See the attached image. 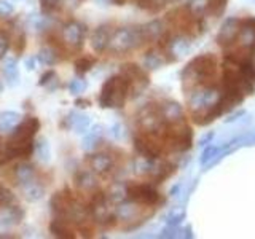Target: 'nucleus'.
I'll return each instance as SVG.
<instances>
[{"label":"nucleus","instance_id":"obj_1","mask_svg":"<svg viewBox=\"0 0 255 239\" xmlns=\"http://www.w3.org/2000/svg\"><path fill=\"white\" fill-rule=\"evenodd\" d=\"M128 90H129V82L126 78L123 77L109 78L102 86V93L99 98L101 106L107 109L122 107L126 101Z\"/></svg>","mask_w":255,"mask_h":239},{"label":"nucleus","instance_id":"obj_2","mask_svg":"<svg viewBox=\"0 0 255 239\" xmlns=\"http://www.w3.org/2000/svg\"><path fill=\"white\" fill-rule=\"evenodd\" d=\"M38 126H40V123L37 118H29L26 121H22L18 127H16V132L11 139L13 148L29 145L30 139L34 137V134L38 131Z\"/></svg>","mask_w":255,"mask_h":239},{"label":"nucleus","instance_id":"obj_3","mask_svg":"<svg viewBox=\"0 0 255 239\" xmlns=\"http://www.w3.org/2000/svg\"><path fill=\"white\" fill-rule=\"evenodd\" d=\"M128 195L134 203L140 204H155L158 201V193L148 185H132L128 190Z\"/></svg>","mask_w":255,"mask_h":239},{"label":"nucleus","instance_id":"obj_4","mask_svg":"<svg viewBox=\"0 0 255 239\" xmlns=\"http://www.w3.org/2000/svg\"><path fill=\"white\" fill-rule=\"evenodd\" d=\"M137 40L139 38H137V35H135L134 30L123 29L114 37V40H112V45H114V50H117V51H128L129 48L135 46Z\"/></svg>","mask_w":255,"mask_h":239},{"label":"nucleus","instance_id":"obj_5","mask_svg":"<svg viewBox=\"0 0 255 239\" xmlns=\"http://www.w3.org/2000/svg\"><path fill=\"white\" fill-rule=\"evenodd\" d=\"M83 34H85V29H83V26H80L78 22H72L69 26L64 27V38H66V42L70 45L82 43Z\"/></svg>","mask_w":255,"mask_h":239},{"label":"nucleus","instance_id":"obj_6","mask_svg":"<svg viewBox=\"0 0 255 239\" xmlns=\"http://www.w3.org/2000/svg\"><path fill=\"white\" fill-rule=\"evenodd\" d=\"M21 121V115L18 112H3L0 114V132H10Z\"/></svg>","mask_w":255,"mask_h":239},{"label":"nucleus","instance_id":"obj_7","mask_svg":"<svg viewBox=\"0 0 255 239\" xmlns=\"http://www.w3.org/2000/svg\"><path fill=\"white\" fill-rule=\"evenodd\" d=\"M2 72H3V75L6 78L8 85H10V86L18 85V82H19V72H18V66H16V61L13 58H6L3 61Z\"/></svg>","mask_w":255,"mask_h":239},{"label":"nucleus","instance_id":"obj_8","mask_svg":"<svg viewBox=\"0 0 255 239\" xmlns=\"http://www.w3.org/2000/svg\"><path fill=\"white\" fill-rule=\"evenodd\" d=\"M22 215H24V212L19 209V207L0 211V227H11L14 223H19Z\"/></svg>","mask_w":255,"mask_h":239},{"label":"nucleus","instance_id":"obj_9","mask_svg":"<svg viewBox=\"0 0 255 239\" xmlns=\"http://www.w3.org/2000/svg\"><path fill=\"white\" fill-rule=\"evenodd\" d=\"M109 42H110V38H109V32L106 27H99V29L94 30L93 38H91V46H93L94 51L102 53L107 48Z\"/></svg>","mask_w":255,"mask_h":239},{"label":"nucleus","instance_id":"obj_10","mask_svg":"<svg viewBox=\"0 0 255 239\" xmlns=\"http://www.w3.org/2000/svg\"><path fill=\"white\" fill-rule=\"evenodd\" d=\"M69 123L75 134H85L90 127V117L85 114H70Z\"/></svg>","mask_w":255,"mask_h":239},{"label":"nucleus","instance_id":"obj_11","mask_svg":"<svg viewBox=\"0 0 255 239\" xmlns=\"http://www.w3.org/2000/svg\"><path fill=\"white\" fill-rule=\"evenodd\" d=\"M34 150H35L37 158L40 159V163L48 164V163L51 161V147H50V143H48V140L45 137L37 140Z\"/></svg>","mask_w":255,"mask_h":239},{"label":"nucleus","instance_id":"obj_12","mask_svg":"<svg viewBox=\"0 0 255 239\" xmlns=\"http://www.w3.org/2000/svg\"><path fill=\"white\" fill-rule=\"evenodd\" d=\"M16 179H18V182L21 183L22 187H27V185H30V183H34L35 172H34V169H32L30 166L22 164V166L18 167V169H16Z\"/></svg>","mask_w":255,"mask_h":239},{"label":"nucleus","instance_id":"obj_13","mask_svg":"<svg viewBox=\"0 0 255 239\" xmlns=\"http://www.w3.org/2000/svg\"><path fill=\"white\" fill-rule=\"evenodd\" d=\"M101 134H102V127L101 126H94L93 129L88 132L83 140H82V148L85 151H90L96 147V143H98L99 137H101Z\"/></svg>","mask_w":255,"mask_h":239},{"label":"nucleus","instance_id":"obj_14","mask_svg":"<svg viewBox=\"0 0 255 239\" xmlns=\"http://www.w3.org/2000/svg\"><path fill=\"white\" fill-rule=\"evenodd\" d=\"M43 193H45V190L40 185H37V183H30V185H27L26 190H24V196H26L29 203L40 201V199L43 198Z\"/></svg>","mask_w":255,"mask_h":239},{"label":"nucleus","instance_id":"obj_15","mask_svg":"<svg viewBox=\"0 0 255 239\" xmlns=\"http://www.w3.org/2000/svg\"><path fill=\"white\" fill-rule=\"evenodd\" d=\"M91 164H93V169H94L96 172H106V171L110 169L112 159H110V156H107V155H98V156H94V158H93Z\"/></svg>","mask_w":255,"mask_h":239},{"label":"nucleus","instance_id":"obj_16","mask_svg":"<svg viewBox=\"0 0 255 239\" xmlns=\"http://www.w3.org/2000/svg\"><path fill=\"white\" fill-rule=\"evenodd\" d=\"M37 59L45 64V66H51V64L56 62V56H54V51L51 50V48H42L37 56Z\"/></svg>","mask_w":255,"mask_h":239},{"label":"nucleus","instance_id":"obj_17","mask_svg":"<svg viewBox=\"0 0 255 239\" xmlns=\"http://www.w3.org/2000/svg\"><path fill=\"white\" fill-rule=\"evenodd\" d=\"M51 231H53V235H56V236H62V238L69 236V238H72V235H69L70 231L67 230V227L64 225L61 220H54L51 223Z\"/></svg>","mask_w":255,"mask_h":239},{"label":"nucleus","instance_id":"obj_18","mask_svg":"<svg viewBox=\"0 0 255 239\" xmlns=\"http://www.w3.org/2000/svg\"><path fill=\"white\" fill-rule=\"evenodd\" d=\"M69 90L72 94H82L85 90H86V82L82 78H75V80H72L70 85H69Z\"/></svg>","mask_w":255,"mask_h":239},{"label":"nucleus","instance_id":"obj_19","mask_svg":"<svg viewBox=\"0 0 255 239\" xmlns=\"http://www.w3.org/2000/svg\"><path fill=\"white\" fill-rule=\"evenodd\" d=\"M91 67H93V61L90 58H82L75 62V69L78 74H85V72H88Z\"/></svg>","mask_w":255,"mask_h":239},{"label":"nucleus","instance_id":"obj_20","mask_svg":"<svg viewBox=\"0 0 255 239\" xmlns=\"http://www.w3.org/2000/svg\"><path fill=\"white\" fill-rule=\"evenodd\" d=\"M13 5L8 0H0V16H8L13 13Z\"/></svg>","mask_w":255,"mask_h":239},{"label":"nucleus","instance_id":"obj_21","mask_svg":"<svg viewBox=\"0 0 255 239\" xmlns=\"http://www.w3.org/2000/svg\"><path fill=\"white\" fill-rule=\"evenodd\" d=\"M59 2H61V0H40V3H42V8L45 11L54 10V8L59 5Z\"/></svg>","mask_w":255,"mask_h":239},{"label":"nucleus","instance_id":"obj_22","mask_svg":"<svg viewBox=\"0 0 255 239\" xmlns=\"http://www.w3.org/2000/svg\"><path fill=\"white\" fill-rule=\"evenodd\" d=\"M11 199H13V196H11L10 191H8L6 188H3V187H0V203L6 204V203H10Z\"/></svg>","mask_w":255,"mask_h":239},{"label":"nucleus","instance_id":"obj_23","mask_svg":"<svg viewBox=\"0 0 255 239\" xmlns=\"http://www.w3.org/2000/svg\"><path fill=\"white\" fill-rule=\"evenodd\" d=\"M56 78V75H54V72L53 70H50V72H46V74L42 77V78H40V82H38V85L40 86H46L48 83H50L51 82V80H54Z\"/></svg>","mask_w":255,"mask_h":239},{"label":"nucleus","instance_id":"obj_24","mask_svg":"<svg viewBox=\"0 0 255 239\" xmlns=\"http://www.w3.org/2000/svg\"><path fill=\"white\" fill-rule=\"evenodd\" d=\"M8 46H10V43H8L6 37L0 35V58H3V56L6 54V51H8Z\"/></svg>","mask_w":255,"mask_h":239},{"label":"nucleus","instance_id":"obj_25","mask_svg":"<svg viewBox=\"0 0 255 239\" xmlns=\"http://www.w3.org/2000/svg\"><path fill=\"white\" fill-rule=\"evenodd\" d=\"M35 62H37V59L35 58H27L26 61H24V67H26L27 70H34L35 69Z\"/></svg>","mask_w":255,"mask_h":239},{"label":"nucleus","instance_id":"obj_26","mask_svg":"<svg viewBox=\"0 0 255 239\" xmlns=\"http://www.w3.org/2000/svg\"><path fill=\"white\" fill-rule=\"evenodd\" d=\"M112 135H114L115 139L120 137V126H118V124H115L114 127H112Z\"/></svg>","mask_w":255,"mask_h":239},{"label":"nucleus","instance_id":"obj_27","mask_svg":"<svg viewBox=\"0 0 255 239\" xmlns=\"http://www.w3.org/2000/svg\"><path fill=\"white\" fill-rule=\"evenodd\" d=\"M114 2H115L117 5H123V3L126 2V0H114Z\"/></svg>","mask_w":255,"mask_h":239},{"label":"nucleus","instance_id":"obj_28","mask_svg":"<svg viewBox=\"0 0 255 239\" xmlns=\"http://www.w3.org/2000/svg\"><path fill=\"white\" fill-rule=\"evenodd\" d=\"M0 93H2V85H0Z\"/></svg>","mask_w":255,"mask_h":239},{"label":"nucleus","instance_id":"obj_29","mask_svg":"<svg viewBox=\"0 0 255 239\" xmlns=\"http://www.w3.org/2000/svg\"><path fill=\"white\" fill-rule=\"evenodd\" d=\"M16 2H18V0H16Z\"/></svg>","mask_w":255,"mask_h":239}]
</instances>
